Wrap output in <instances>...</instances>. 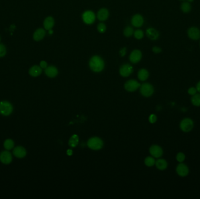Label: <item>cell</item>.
<instances>
[{
	"instance_id": "6da1fadb",
	"label": "cell",
	"mask_w": 200,
	"mask_h": 199,
	"mask_svg": "<svg viewBox=\"0 0 200 199\" xmlns=\"http://www.w3.org/2000/svg\"><path fill=\"white\" fill-rule=\"evenodd\" d=\"M89 66L91 70L95 72H101L104 69L105 63L103 59L99 56H93L89 61Z\"/></svg>"
},
{
	"instance_id": "7a4b0ae2",
	"label": "cell",
	"mask_w": 200,
	"mask_h": 199,
	"mask_svg": "<svg viewBox=\"0 0 200 199\" xmlns=\"http://www.w3.org/2000/svg\"><path fill=\"white\" fill-rule=\"evenodd\" d=\"M104 143L103 140L98 137H92L88 140L87 142L88 147L93 150H98L101 149Z\"/></svg>"
},
{
	"instance_id": "3957f363",
	"label": "cell",
	"mask_w": 200,
	"mask_h": 199,
	"mask_svg": "<svg viewBox=\"0 0 200 199\" xmlns=\"http://www.w3.org/2000/svg\"><path fill=\"white\" fill-rule=\"evenodd\" d=\"M13 107L9 102L2 101L0 102V113L4 116H9L13 112Z\"/></svg>"
},
{
	"instance_id": "277c9868",
	"label": "cell",
	"mask_w": 200,
	"mask_h": 199,
	"mask_svg": "<svg viewBox=\"0 0 200 199\" xmlns=\"http://www.w3.org/2000/svg\"><path fill=\"white\" fill-rule=\"evenodd\" d=\"M153 86L149 83H144L140 86V93L144 96L149 97L153 94Z\"/></svg>"
},
{
	"instance_id": "5b68a950",
	"label": "cell",
	"mask_w": 200,
	"mask_h": 199,
	"mask_svg": "<svg viewBox=\"0 0 200 199\" xmlns=\"http://www.w3.org/2000/svg\"><path fill=\"white\" fill-rule=\"evenodd\" d=\"M194 126V123L191 119L185 118L183 119L180 123V128L184 132L190 131Z\"/></svg>"
},
{
	"instance_id": "8992f818",
	"label": "cell",
	"mask_w": 200,
	"mask_h": 199,
	"mask_svg": "<svg viewBox=\"0 0 200 199\" xmlns=\"http://www.w3.org/2000/svg\"><path fill=\"white\" fill-rule=\"evenodd\" d=\"M82 19L85 24L90 25L94 22L95 20V15L91 11H87L83 14Z\"/></svg>"
},
{
	"instance_id": "52a82bcc",
	"label": "cell",
	"mask_w": 200,
	"mask_h": 199,
	"mask_svg": "<svg viewBox=\"0 0 200 199\" xmlns=\"http://www.w3.org/2000/svg\"><path fill=\"white\" fill-rule=\"evenodd\" d=\"M140 86V84L136 80H130L127 81L125 84V90L129 92H134Z\"/></svg>"
},
{
	"instance_id": "ba28073f",
	"label": "cell",
	"mask_w": 200,
	"mask_h": 199,
	"mask_svg": "<svg viewBox=\"0 0 200 199\" xmlns=\"http://www.w3.org/2000/svg\"><path fill=\"white\" fill-rule=\"evenodd\" d=\"M188 37L192 40H197L200 39V30L197 27H191L187 31Z\"/></svg>"
},
{
	"instance_id": "9c48e42d",
	"label": "cell",
	"mask_w": 200,
	"mask_h": 199,
	"mask_svg": "<svg viewBox=\"0 0 200 199\" xmlns=\"http://www.w3.org/2000/svg\"><path fill=\"white\" fill-rule=\"evenodd\" d=\"M133 72V68L129 64H125L122 65L120 67L119 73L121 76L126 77L129 76Z\"/></svg>"
},
{
	"instance_id": "30bf717a",
	"label": "cell",
	"mask_w": 200,
	"mask_h": 199,
	"mask_svg": "<svg viewBox=\"0 0 200 199\" xmlns=\"http://www.w3.org/2000/svg\"><path fill=\"white\" fill-rule=\"evenodd\" d=\"M142 56V52L139 50H134L131 52L130 54L129 60L131 63L136 64L140 61Z\"/></svg>"
},
{
	"instance_id": "8fae6325",
	"label": "cell",
	"mask_w": 200,
	"mask_h": 199,
	"mask_svg": "<svg viewBox=\"0 0 200 199\" xmlns=\"http://www.w3.org/2000/svg\"><path fill=\"white\" fill-rule=\"evenodd\" d=\"M176 172L177 174L180 176L185 177L188 175L189 172V169L185 164L181 162L177 165V167L176 168Z\"/></svg>"
},
{
	"instance_id": "7c38bea8",
	"label": "cell",
	"mask_w": 200,
	"mask_h": 199,
	"mask_svg": "<svg viewBox=\"0 0 200 199\" xmlns=\"http://www.w3.org/2000/svg\"><path fill=\"white\" fill-rule=\"evenodd\" d=\"M144 22V19L143 16L140 14H136L133 15L131 19V23L133 26L136 28L142 26Z\"/></svg>"
},
{
	"instance_id": "4fadbf2b",
	"label": "cell",
	"mask_w": 200,
	"mask_h": 199,
	"mask_svg": "<svg viewBox=\"0 0 200 199\" xmlns=\"http://www.w3.org/2000/svg\"><path fill=\"white\" fill-rule=\"evenodd\" d=\"M150 153L153 157L159 158L163 155L162 148L158 146H152L150 148Z\"/></svg>"
},
{
	"instance_id": "5bb4252c",
	"label": "cell",
	"mask_w": 200,
	"mask_h": 199,
	"mask_svg": "<svg viewBox=\"0 0 200 199\" xmlns=\"http://www.w3.org/2000/svg\"><path fill=\"white\" fill-rule=\"evenodd\" d=\"M0 161L4 164H9L12 162V156L8 151H3L0 155Z\"/></svg>"
},
{
	"instance_id": "9a60e30c",
	"label": "cell",
	"mask_w": 200,
	"mask_h": 199,
	"mask_svg": "<svg viewBox=\"0 0 200 199\" xmlns=\"http://www.w3.org/2000/svg\"><path fill=\"white\" fill-rule=\"evenodd\" d=\"M146 35L150 39L155 40L158 39L159 36V32L153 28H149L146 30Z\"/></svg>"
},
{
	"instance_id": "2e32d148",
	"label": "cell",
	"mask_w": 200,
	"mask_h": 199,
	"mask_svg": "<svg viewBox=\"0 0 200 199\" xmlns=\"http://www.w3.org/2000/svg\"><path fill=\"white\" fill-rule=\"evenodd\" d=\"M13 154L17 158H22L26 156V151L24 147H17L14 148L13 151Z\"/></svg>"
},
{
	"instance_id": "e0dca14e",
	"label": "cell",
	"mask_w": 200,
	"mask_h": 199,
	"mask_svg": "<svg viewBox=\"0 0 200 199\" xmlns=\"http://www.w3.org/2000/svg\"><path fill=\"white\" fill-rule=\"evenodd\" d=\"M45 74L50 78H54L58 74V70L54 66H49L45 69Z\"/></svg>"
},
{
	"instance_id": "ac0fdd59",
	"label": "cell",
	"mask_w": 200,
	"mask_h": 199,
	"mask_svg": "<svg viewBox=\"0 0 200 199\" xmlns=\"http://www.w3.org/2000/svg\"><path fill=\"white\" fill-rule=\"evenodd\" d=\"M109 16V11L107 8L100 9L97 13V18L101 21H104L108 19Z\"/></svg>"
},
{
	"instance_id": "d6986e66",
	"label": "cell",
	"mask_w": 200,
	"mask_h": 199,
	"mask_svg": "<svg viewBox=\"0 0 200 199\" xmlns=\"http://www.w3.org/2000/svg\"><path fill=\"white\" fill-rule=\"evenodd\" d=\"M46 35V32L43 29L39 28L37 29L33 35V38L35 41H40L42 40Z\"/></svg>"
},
{
	"instance_id": "ffe728a7",
	"label": "cell",
	"mask_w": 200,
	"mask_h": 199,
	"mask_svg": "<svg viewBox=\"0 0 200 199\" xmlns=\"http://www.w3.org/2000/svg\"><path fill=\"white\" fill-rule=\"evenodd\" d=\"M54 25V20L53 17L48 16L44 20L43 25L44 28L46 30L52 29Z\"/></svg>"
},
{
	"instance_id": "44dd1931",
	"label": "cell",
	"mask_w": 200,
	"mask_h": 199,
	"mask_svg": "<svg viewBox=\"0 0 200 199\" xmlns=\"http://www.w3.org/2000/svg\"><path fill=\"white\" fill-rule=\"evenodd\" d=\"M42 68L40 66L38 65H34L31 67L29 70V74L32 76H38L40 75L42 73Z\"/></svg>"
},
{
	"instance_id": "7402d4cb",
	"label": "cell",
	"mask_w": 200,
	"mask_h": 199,
	"mask_svg": "<svg viewBox=\"0 0 200 199\" xmlns=\"http://www.w3.org/2000/svg\"><path fill=\"white\" fill-rule=\"evenodd\" d=\"M138 78L142 81H144L146 80L149 77V72L146 69H141L139 70L138 74Z\"/></svg>"
},
{
	"instance_id": "603a6c76",
	"label": "cell",
	"mask_w": 200,
	"mask_h": 199,
	"mask_svg": "<svg viewBox=\"0 0 200 199\" xmlns=\"http://www.w3.org/2000/svg\"><path fill=\"white\" fill-rule=\"evenodd\" d=\"M156 166L159 170H164L168 167V163L163 159H159L155 162Z\"/></svg>"
},
{
	"instance_id": "cb8c5ba5",
	"label": "cell",
	"mask_w": 200,
	"mask_h": 199,
	"mask_svg": "<svg viewBox=\"0 0 200 199\" xmlns=\"http://www.w3.org/2000/svg\"><path fill=\"white\" fill-rule=\"evenodd\" d=\"M78 143H79V137L76 134L73 135L70 138V140L69 141V145L71 147H75L77 146Z\"/></svg>"
},
{
	"instance_id": "d4e9b609",
	"label": "cell",
	"mask_w": 200,
	"mask_h": 199,
	"mask_svg": "<svg viewBox=\"0 0 200 199\" xmlns=\"http://www.w3.org/2000/svg\"><path fill=\"white\" fill-rule=\"evenodd\" d=\"M181 9L184 13H188L191 11V5L189 2H184L181 5Z\"/></svg>"
},
{
	"instance_id": "484cf974",
	"label": "cell",
	"mask_w": 200,
	"mask_h": 199,
	"mask_svg": "<svg viewBox=\"0 0 200 199\" xmlns=\"http://www.w3.org/2000/svg\"><path fill=\"white\" fill-rule=\"evenodd\" d=\"M191 102L195 106H200V94H196L193 96Z\"/></svg>"
},
{
	"instance_id": "4316f807",
	"label": "cell",
	"mask_w": 200,
	"mask_h": 199,
	"mask_svg": "<svg viewBox=\"0 0 200 199\" xmlns=\"http://www.w3.org/2000/svg\"><path fill=\"white\" fill-rule=\"evenodd\" d=\"M4 147L6 150H10L12 149L14 146V141L12 140H11V139H7V140H5V141L4 142Z\"/></svg>"
},
{
	"instance_id": "83f0119b",
	"label": "cell",
	"mask_w": 200,
	"mask_h": 199,
	"mask_svg": "<svg viewBox=\"0 0 200 199\" xmlns=\"http://www.w3.org/2000/svg\"><path fill=\"white\" fill-rule=\"evenodd\" d=\"M156 161L154 160V159L153 157H147L145 160H144V163H145V165L147 166V167H150L153 166L155 163Z\"/></svg>"
},
{
	"instance_id": "f1b7e54d",
	"label": "cell",
	"mask_w": 200,
	"mask_h": 199,
	"mask_svg": "<svg viewBox=\"0 0 200 199\" xmlns=\"http://www.w3.org/2000/svg\"><path fill=\"white\" fill-rule=\"evenodd\" d=\"M133 34V29L130 26H127L125 28L124 30V35L126 37H130Z\"/></svg>"
},
{
	"instance_id": "f546056e",
	"label": "cell",
	"mask_w": 200,
	"mask_h": 199,
	"mask_svg": "<svg viewBox=\"0 0 200 199\" xmlns=\"http://www.w3.org/2000/svg\"><path fill=\"white\" fill-rule=\"evenodd\" d=\"M133 34H134L135 38L138 40L142 39L143 36H144L143 32L140 29H138V30H135V32L133 33Z\"/></svg>"
},
{
	"instance_id": "4dcf8cb0",
	"label": "cell",
	"mask_w": 200,
	"mask_h": 199,
	"mask_svg": "<svg viewBox=\"0 0 200 199\" xmlns=\"http://www.w3.org/2000/svg\"><path fill=\"white\" fill-rule=\"evenodd\" d=\"M106 29H107V27L103 23H99L97 26L98 31L99 33H101V34H103V33H104L106 31Z\"/></svg>"
},
{
	"instance_id": "1f68e13d",
	"label": "cell",
	"mask_w": 200,
	"mask_h": 199,
	"mask_svg": "<svg viewBox=\"0 0 200 199\" xmlns=\"http://www.w3.org/2000/svg\"><path fill=\"white\" fill-rule=\"evenodd\" d=\"M185 156L183 152L178 153L177 156H176V159L177 160L178 162H179L180 163L183 162L185 160Z\"/></svg>"
},
{
	"instance_id": "d6a6232c",
	"label": "cell",
	"mask_w": 200,
	"mask_h": 199,
	"mask_svg": "<svg viewBox=\"0 0 200 199\" xmlns=\"http://www.w3.org/2000/svg\"><path fill=\"white\" fill-rule=\"evenodd\" d=\"M6 53L7 50L5 46L2 45V44H0V57H4L6 54Z\"/></svg>"
},
{
	"instance_id": "836d02e7",
	"label": "cell",
	"mask_w": 200,
	"mask_h": 199,
	"mask_svg": "<svg viewBox=\"0 0 200 199\" xmlns=\"http://www.w3.org/2000/svg\"><path fill=\"white\" fill-rule=\"evenodd\" d=\"M197 90L196 89V88H194V87H191L190 88L188 89V94H190V95H194L195 94H197Z\"/></svg>"
},
{
	"instance_id": "e575fe53",
	"label": "cell",
	"mask_w": 200,
	"mask_h": 199,
	"mask_svg": "<svg viewBox=\"0 0 200 199\" xmlns=\"http://www.w3.org/2000/svg\"><path fill=\"white\" fill-rule=\"evenodd\" d=\"M149 121H150V123H154L156 122V120H157V117H156V116L155 115L152 114V115H151L149 116Z\"/></svg>"
},
{
	"instance_id": "d590c367",
	"label": "cell",
	"mask_w": 200,
	"mask_h": 199,
	"mask_svg": "<svg viewBox=\"0 0 200 199\" xmlns=\"http://www.w3.org/2000/svg\"><path fill=\"white\" fill-rule=\"evenodd\" d=\"M152 51L154 53H160L162 52V50L160 47H158V46H154L153 47L152 49Z\"/></svg>"
},
{
	"instance_id": "8d00e7d4",
	"label": "cell",
	"mask_w": 200,
	"mask_h": 199,
	"mask_svg": "<svg viewBox=\"0 0 200 199\" xmlns=\"http://www.w3.org/2000/svg\"><path fill=\"white\" fill-rule=\"evenodd\" d=\"M126 47H123L119 51V54L121 57H124L125 55L126 54Z\"/></svg>"
},
{
	"instance_id": "74e56055",
	"label": "cell",
	"mask_w": 200,
	"mask_h": 199,
	"mask_svg": "<svg viewBox=\"0 0 200 199\" xmlns=\"http://www.w3.org/2000/svg\"><path fill=\"white\" fill-rule=\"evenodd\" d=\"M48 66V64L45 61H42L40 63V67L42 69H46Z\"/></svg>"
},
{
	"instance_id": "f35d334b",
	"label": "cell",
	"mask_w": 200,
	"mask_h": 199,
	"mask_svg": "<svg viewBox=\"0 0 200 199\" xmlns=\"http://www.w3.org/2000/svg\"><path fill=\"white\" fill-rule=\"evenodd\" d=\"M196 89L197 90V91L198 92L200 93V81H199L198 82V84H197V86H196Z\"/></svg>"
},
{
	"instance_id": "ab89813d",
	"label": "cell",
	"mask_w": 200,
	"mask_h": 199,
	"mask_svg": "<svg viewBox=\"0 0 200 199\" xmlns=\"http://www.w3.org/2000/svg\"><path fill=\"white\" fill-rule=\"evenodd\" d=\"M67 154H68V156H72V155L73 154V151H72V150H68V151H67Z\"/></svg>"
},
{
	"instance_id": "60d3db41",
	"label": "cell",
	"mask_w": 200,
	"mask_h": 199,
	"mask_svg": "<svg viewBox=\"0 0 200 199\" xmlns=\"http://www.w3.org/2000/svg\"><path fill=\"white\" fill-rule=\"evenodd\" d=\"M49 33L50 34H52L53 33V31L52 29H50V30H49Z\"/></svg>"
},
{
	"instance_id": "b9f144b4",
	"label": "cell",
	"mask_w": 200,
	"mask_h": 199,
	"mask_svg": "<svg viewBox=\"0 0 200 199\" xmlns=\"http://www.w3.org/2000/svg\"><path fill=\"white\" fill-rule=\"evenodd\" d=\"M193 1H194V0H188V2H193Z\"/></svg>"
},
{
	"instance_id": "7bdbcfd3",
	"label": "cell",
	"mask_w": 200,
	"mask_h": 199,
	"mask_svg": "<svg viewBox=\"0 0 200 199\" xmlns=\"http://www.w3.org/2000/svg\"><path fill=\"white\" fill-rule=\"evenodd\" d=\"M0 40H1V38H0Z\"/></svg>"
},
{
	"instance_id": "ee69618b",
	"label": "cell",
	"mask_w": 200,
	"mask_h": 199,
	"mask_svg": "<svg viewBox=\"0 0 200 199\" xmlns=\"http://www.w3.org/2000/svg\"><path fill=\"white\" fill-rule=\"evenodd\" d=\"M181 1H184V0H181Z\"/></svg>"
},
{
	"instance_id": "f6af8a7d",
	"label": "cell",
	"mask_w": 200,
	"mask_h": 199,
	"mask_svg": "<svg viewBox=\"0 0 200 199\" xmlns=\"http://www.w3.org/2000/svg\"><path fill=\"white\" fill-rule=\"evenodd\" d=\"M199 45H200V44H199Z\"/></svg>"
}]
</instances>
